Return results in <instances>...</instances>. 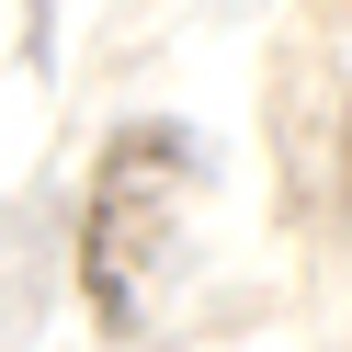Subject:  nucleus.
Masks as SVG:
<instances>
[{
	"label": "nucleus",
	"mask_w": 352,
	"mask_h": 352,
	"mask_svg": "<svg viewBox=\"0 0 352 352\" xmlns=\"http://www.w3.org/2000/svg\"><path fill=\"white\" fill-rule=\"evenodd\" d=\"M193 193H205V148L182 125H125L91 170V216H80V296L102 329H137L160 307L170 261H182Z\"/></svg>",
	"instance_id": "nucleus-1"
},
{
	"label": "nucleus",
	"mask_w": 352,
	"mask_h": 352,
	"mask_svg": "<svg viewBox=\"0 0 352 352\" xmlns=\"http://www.w3.org/2000/svg\"><path fill=\"white\" fill-rule=\"evenodd\" d=\"M329 170H341V228H352V102H341V160Z\"/></svg>",
	"instance_id": "nucleus-2"
}]
</instances>
